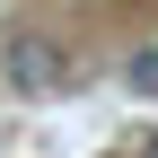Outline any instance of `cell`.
Wrapping results in <instances>:
<instances>
[{
    "mask_svg": "<svg viewBox=\"0 0 158 158\" xmlns=\"http://www.w3.org/2000/svg\"><path fill=\"white\" fill-rule=\"evenodd\" d=\"M0 70H9V88H18V97H53V88L70 79L62 44H44V35H9V53H0Z\"/></svg>",
    "mask_w": 158,
    "mask_h": 158,
    "instance_id": "6da1fadb",
    "label": "cell"
},
{
    "mask_svg": "<svg viewBox=\"0 0 158 158\" xmlns=\"http://www.w3.org/2000/svg\"><path fill=\"white\" fill-rule=\"evenodd\" d=\"M123 79H132L141 97H158V53H132V70H123Z\"/></svg>",
    "mask_w": 158,
    "mask_h": 158,
    "instance_id": "7a4b0ae2",
    "label": "cell"
},
{
    "mask_svg": "<svg viewBox=\"0 0 158 158\" xmlns=\"http://www.w3.org/2000/svg\"><path fill=\"white\" fill-rule=\"evenodd\" d=\"M141 158H158V132H149V141H141Z\"/></svg>",
    "mask_w": 158,
    "mask_h": 158,
    "instance_id": "3957f363",
    "label": "cell"
}]
</instances>
